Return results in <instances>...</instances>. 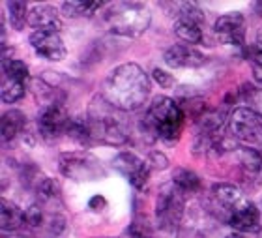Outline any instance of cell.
<instances>
[{"label": "cell", "instance_id": "603a6c76", "mask_svg": "<svg viewBox=\"0 0 262 238\" xmlns=\"http://www.w3.org/2000/svg\"><path fill=\"white\" fill-rule=\"evenodd\" d=\"M154 79H156V83H158L161 88H172L176 85V79L170 73H167L165 70H159V68H156V70L152 71Z\"/></svg>", "mask_w": 262, "mask_h": 238}, {"label": "cell", "instance_id": "6da1fadb", "mask_svg": "<svg viewBox=\"0 0 262 238\" xmlns=\"http://www.w3.org/2000/svg\"><path fill=\"white\" fill-rule=\"evenodd\" d=\"M208 212L217 222L227 223L240 233H257L260 229V210L242 190L232 184L212 186L208 195Z\"/></svg>", "mask_w": 262, "mask_h": 238}, {"label": "cell", "instance_id": "2e32d148", "mask_svg": "<svg viewBox=\"0 0 262 238\" xmlns=\"http://www.w3.org/2000/svg\"><path fill=\"white\" fill-rule=\"evenodd\" d=\"M25 131H27V116L21 111L11 109V111H6L2 114V141H4V145L23 137Z\"/></svg>", "mask_w": 262, "mask_h": 238}, {"label": "cell", "instance_id": "d4e9b609", "mask_svg": "<svg viewBox=\"0 0 262 238\" xmlns=\"http://www.w3.org/2000/svg\"><path fill=\"white\" fill-rule=\"evenodd\" d=\"M88 206L92 208V210H96V212H101L107 206V201L101 197V195H96V197H92L90 199V203H88Z\"/></svg>", "mask_w": 262, "mask_h": 238}, {"label": "cell", "instance_id": "44dd1931", "mask_svg": "<svg viewBox=\"0 0 262 238\" xmlns=\"http://www.w3.org/2000/svg\"><path fill=\"white\" fill-rule=\"evenodd\" d=\"M242 97L244 102L249 103V109L255 111L258 116H262V88L251 87V85H244L242 88Z\"/></svg>", "mask_w": 262, "mask_h": 238}, {"label": "cell", "instance_id": "3957f363", "mask_svg": "<svg viewBox=\"0 0 262 238\" xmlns=\"http://www.w3.org/2000/svg\"><path fill=\"white\" fill-rule=\"evenodd\" d=\"M186 124V113L172 97L158 96L150 103L146 114L139 122V130L148 141H161L176 143L180 139L182 131Z\"/></svg>", "mask_w": 262, "mask_h": 238}, {"label": "cell", "instance_id": "d6986e66", "mask_svg": "<svg viewBox=\"0 0 262 238\" xmlns=\"http://www.w3.org/2000/svg\"><path fill=\"white\" fill-rule=\"evenodd\" d=\"M62 13L71 19H79V17H90L94 11L101 8V2H79V0H71V2H62Z\"/></svg>", "mask_w": 262, "mask_h": 238}, {"label": "cell", "instance_id": "7402d4cb", "mask_svg": "<svg viewBox=\"0 0 262 238\" xmlns=\"http://www.w3.org/2000/svg\"><path fill=\"white\" fill-rule=\"evenodd\" d=\"M247 58L251 62V70H253V77L258 85H262V51L257 49V45L253 44L251 47H247Z\"/></svg>", "mask_w": 262, "mask_h": 238}, {"label": "cell", "instance_id": "9a60e30c", "mask_svg": "<svg viewBox=\"0 0 262 238\" xmlns=\"http://www.w3.org/2000/svg\"><path fill=\"white\" fill-rule=\"evenodd\" d=\"M28 23L36 30H56V32L62 30L60 17H58L55 8L49 4L34 6L32 10H30V15H28Z\"/></svg>", "mask_w": 262, "mask_h": 238}, {"label": "cell", "instance_id": "83f0119b", "mask_svg": "<svg viewBox=\"0 0 262 238\" xmlns=\"http://www.w3.org/2000/svg\"><path fill=\"white\" fill-rule=\"evenodd\" d=\"M225 238H244L242 234H238V233H232V234H229V236H225Z\"/></svg>", "mask_w": 262, "mask_h": 238}, {"label": "cell", "instance_id": "cb8c5ba5", "mask_svg": "<svg viewBox=\"0 0 262 238\" xmlns=\"http://www.w3.org/2000/svg\"><path fill=\"white\" fill-rule=\"evenodd\" d=\"M148 165H150V169H167L169 167V160H167V156H163L161 152H152L150 156H148Z\"/></svg>", "mask_w": 262, "mask_h": 238}, {"label": "cell", "instance_id": "4fadbf2b", "mask_svg": "<svg viewBox=\"0 0 262 238\" xmlns=\"http://www.w3.org/2000/svg\"><path fill=\"white\" fill-rule=\"evenodd\" d=\"M213 34L223 45H244L246 42V19L242 13L221 15L213 25Z\"/></svg>", "mask_w": 262, "mask_h": 238}, {"label": "cell", "instance_id": "7a4b0ae2", "mask_svg": "<svg viewBox=\"0 0 262 238\" xmlns=\"http://www.w3.org/2000/svg\"><path fill=\"white\" fill-rule=\"evenodd\" d=\"M150 77L139 64L116 66L109 75L105 77L101 87L103 102L118 111H137L146 103L150 96Z\"/></svg>", "mask_w": 262, "mask_h": 238}, {"label": "cell", "instance_id": "f1b7e54d", "mask_svg": "<svg viewBox=\"0 0 262 238\" xmlns=\"http://www.w3.org/2000/svg\"><path fill=\"white\" fill-rule=\"evenodd\" d=\"M139 238H150V236H139Z\"/></svg>", "mask_w": 262, "mask_h": 238}, {"label": "cell", "instance_id": "4316f807", "mask_svg": "<svg viewBox=\"0 0 262 238\" xmlns=\"http://www.w3.org/2000/svg\"><path fill=\"white\" fill-rule=\"evenodd\" d=\"M255 11H257V15H262V2H257V4H255Z\"/></svg>", "mask_w": 262, "mask_h": 238}, {"label": "cell", "instance_id": "7c38bea8", "mask_svg": "<svg viewBox=\"0 0 262 238\" xmlns=\"http://www.w3.org/2000/svg\"><path fill=\"white\" fill-rule=\"evenodd\" d=\"M113 165L120 174H124L137 190H142L148 182V174H150V165L146 160L133 154V152H120L118 156L113 160Z\"/></svg>", "mask_w": 262, "mask_h": 238}, {"label": "cell", "instance_id": "e0dca14e", "mask_svg": "<svg viewBox=\"0 0 262 238\" xmlns=\"http://www.w3.org/2000/svg\"><path fill=\"white\" fill-rule=\"evenodd\" d=\"M25 210L10 201L2 199V231L6 233H17L25 229Z\"/></svg>", "mask_w": 262, "mask_h": 238}, {"label": "cell", "instance_id": "52a82bcc", "mask_svg": "<svg viewBox=\"0 0 262 238\" xmlns=\"http://www.w3.org/2000/svg\"><path fill=\"white\" fill-rule=\"evenodd\" d=\"M60 171L64 176L77 182L99 180L105 176V169L99 160L90 152H66L60 156Z\"/></svg>", "mask_w": 262, "mask_h": 238}, {"label": "cell", "instance_id": "ac0fdd59", "mask_svg": "<svg viewBox=\"0 0 262 238\" xmlns=\"http://www.w3.org/2000/svg\"><path fill=\"white\" fill-rule=\"evenodd\" d=\"M172 182H174L178 188L186 195L189 193H196V191L201 190V179H199V174L189 171V169H184V167H178L172 174Z\"/></svg>", "mask_w": 262, "mask_h": 238}, {"label": "cell", "instance_id": "9c48e42d", "mask_svg": "<svg viewBox=\"0 0 262 238\" xmlns=\"http://www.w3.org/2000/svg\"><path fill=\"white\" fill-rule=\"evenodd\" d=\"M28 68L19 58L2 60V102L15 103L27 92Z\"/></svg>", "mask_w": 262, "mask_h": 238}, {"label": "cell", "instance_id": "ba28073f", "mask_svg": "<svg viewBox=\"0 0 262 238\" xmlns=\"http://www.w3.org/2000/svg\"><path fill=\"white\" fill-rule=\"evenodd\" d=\"M229 133L236 141L246 143L255 148H262V122L249 107H238L229 118Z\"/></svg>", "mask_w": 262, "mask_h": 238}, {"label": "cell", "instance_id": "5bb4252c", "mask_svg": "<svg viewBox=\"0 0 262 238\" xmlns=\"http://www.w3.org/2000/svg\"><path fill=\"white\" fill-rule=\"evenodd\" d=\"M165 64L172 68V70H195V68H201V66L206 64V56L202 53H199L195 47L191 45H184V44H176L172 47H169L163 54Z\"/></svg>", "mask_w": 262, "mask_h": 238}, {"label": "cell", "instance_id": "8992f818", "mask_svg": "<svg viewBox=\"0 0 262 238\" xmlns=\"http://www.w3.org/2000/svg\"><path fill=\"white\" fill-rule=\"evenodd\" d=\"M86 124H88V141H90V145H94V143H103V145H111V146H120L129 141L126 128L113 114L94 113L90 116H86Z\"/></svg>", "mask_w": 262, "mask_h": 238}, {"label": "cell", "instance_id": "5b68a950", "mask_svg": "<svg viewBox=\"0 0 262 238\" xmlns=\"http://www.w3.org/2000/svg\"><path fill=\"white\" fill-rule=\"evenodd\" d=\"M186 197L187 195L174 182H169L159 190L158 201H156V222L159 229L176 231L184 217Z\"/></svg>", "mask_w": 262, "mask_h": 238}, {"label": "cell", "instance_id": "30bf717a", "mask_svg": "<svg viewBox=\"0 0 262 238\" xmlns=\"http://www.w3.org/2000/svg\"><path fill=\"white\" fill-rule=\"evenodd\" d=\"M70 114L66 113V109L62 103H51V105H43L38 114V131L39 135L53 141L58 139L62 133L68 131L70 126Z\"/></svg>", "mask_w": 262, "mask_h": 238}, {"label": "cell", "instance_id": "8fae6325", "mask_svg": "<svg viewBox=\"0 0 262 238\" xmlns=\"http://www.w3.org/2000/svg\"><path fill=\"white\" fill-rule=\"evenodd\" d=\"M30 45L38 56L51 62H60L66 58V45L60 38V32L56 30H34L30 34Z\"/></svg>", "mask_w": 262, "mask_h": 238}, {"label": "cell", "instance_id": "ffe728a7", "mask_svg": "<svg viewBox=\"0 0 262 238\" xmlns=\"http://www.w3.org/2000/svg\"><path fill=\"white\" fill-rule=\"evenodd\" d=\"M8 10H10V23L11 27L15 28V30H23L25 25L28 21V6L27 2H10L8 4Z\"/></svg>", "mask_w": 262, "mask_h": 238}, {"label": "cell", "instance_id": "277c9868", "mask_svg": "<svg viewBox=\"0 0 262 238\" xmlns=\"http://www.w3.org/2000/svg\"><path fill=\"white\" fill-rule=\"evenodd\" d=\"M103 25L116 36L139 38L150 27V11L142 2H116L103 13Z\"/></svg>", "mask_w": 262, "mask_h": 238}, {"label": "cell", "instance_id": "484cf974", "mask_svg": "<svg viewBox=\"0 0 262 238\" xmlns=\"http://www.w3.org/2000/svg\"><path fill=\"white\" fill-rule=\"evenodd\" d=\"M255 45H257V49H260V51H262V27L258 28V32H257V42H255Z\"/></svg>", "mask_w": 262, "mask_h": 238}]
</instances>
